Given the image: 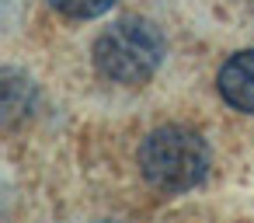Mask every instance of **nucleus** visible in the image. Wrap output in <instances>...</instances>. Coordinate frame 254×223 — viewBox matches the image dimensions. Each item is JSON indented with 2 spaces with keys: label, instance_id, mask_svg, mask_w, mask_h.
Masks as SVG:
<instances>
[{
  "label": "nucleus",
  "instance_id": "1",
  "mask_svg": "<svg viewBox=\"0 0 254 223\" xmlns=\"http://www.w3.org/2000/svg\"><path fill=\"white\" fill-rule=\"evenodd\" d=\"M139 167L143 178L160 192H188L205 178L209 150L198 133L167 126L143 140L139 147Z\"/></svg>",
  "mask_w": 254,
  "mask_h": 223
},
{
  "label": "nucleus",
  "instance_id": "2",
  "mask_svg": "<svg viewBox=\"0 0 254 223\" xmlns=\"http://www.w3.org/2000/svg\"><path fill=\"white\" fill-rule=\"evenodd\" d=\"M164 56V39L153 25L126 18L115 21L101 39L94 42V63L105 77L122 80V84H139L146 80Z\"/></svg>",
  "mask_w": 254,
  "mask_h": 223
},
{
  "label": "nucleus",
  "instance_id": "3",
  "mask_svg": "<svg viewBox=\"0 0 254 223\" xmlns=\"http://www.w3.org/2000/svg\"><path fill=\"white\" fill-rule=\"evenodd\" d=\"M216 84H219V94H223L226 105H233L237 112L254 115V49L230 56L223 63Z\"/></svg>",
  "mask_w": 254,
  "mask_h": 223
},
{
  "label": "nucleus",
  "instance_id": "4",
  "mask_svg": "<svg viewBox=\"0 0 254 223\" xmlns=\"http://www.w3.org/2000/svg\"><path fill=\"white\" fill-rule=\"evenodd\" d=\"M49 4L56 11H63V14H70V18H98L115 4V0H49Z\"/></svg>",
  "mask_w": 254,
  "mask_h": 223
}]
</instances>
